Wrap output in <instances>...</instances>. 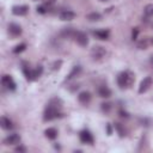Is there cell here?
Here are the masks:
<instances>
[{
    "mask_svg": "<svg viewBox=\"0 0 153 153\" xmlns=\"http://www.w3.org/2000/svg\"><path fill=\"white\" fill-rule=\"evenodd\" d=\"M60 104L61 103L59 99H53L49 102V104L47 105V108L44 110V116H43L44 121H51L60 115V111H59L61 108Z\"/></svg>",
    "mask_w": 153,
    "mask_h": 153,
    "instance_id": "cell-1",
    "label": "cell"
},
{
    "mask_svg": "<svg viewBox=\"0 0 153 153\" xmlns=\"http://www.w3.org/2000/svg\"><path fill=\"white\" fill-rule=\"evenodd\" d=\"M135 81V75L130 71H126L118 74L117 76V84L121 88H128L130 87Z\"/></svg>",
    "mask_w": 153,
    "mask_h": 153,
    "instance_id": "cell-2",
    "label": "cell"
},
{
    "mask_svg": "<svg viewBox=\"0 0 153 153\" xmlns=\"http://www.w3.org/2000/svg\"><path fill=\"white\" fill-rule=\"evenodd\" d=\"M73 38H74L75 42H76L79 45H81V47H86V45L88 44V37H87V35H86L85 32H82V31H75Z\"/></svg>",
    "mask_w": 153,
    "mask_h": 153,
    "instance_id": "cell-3",
    "label": "cell"
},
{
    "mask_svg": "<svg viewBox=\"0 0 153 153\" xmlns=\"http://www.w3.org/2000/svg\"><path fill=\"white\" fill-rule=\"evenodd\" d=\"M105 54H106V50L102 45H94L91 50V55H92L93 60H100L105 56Z\"/></svg>",
    "mask_w": 153,
    "mask_h": 153,
    "instance_id": "cell-4",
    "label": "cell"
},
{
    "mask_svg": "<svg viewBox=\"0 0 153 153\" xmlns=\"http://www.w3.org/2000/svg\"><path fill=\"white\" fill-rule=\"evenodd\" d=\"M152 76H146L141 80L140 86H139V93H145L146 91H148V88L152 86Z\"/></svg>",
    "mask_w": 153,
    "mask_h": 153,
    "instance_id": "cell-5",
    "label": "cell"
},
{
    "mask_svg": "<svg viewBox=\"0 0 153 153\" xmlns=\"http://www.w3.org/2000/svg\"><path fill=\"white\" fill-rule=\"evenodd\" d=\"M1 84H2L7 90H11V91L16 90V82H14V80L12 79L11 75H4V76L1 78Z\"/></svg>",
    "mask_w": 153,
    "mask_h": 153,
    "instance_id": "cell-6",
    "label": "cell"
},
{
    "mask_svg": "<svg viewBox=\"0 0 153 153\" xmlns=\"http://www.w3.org/2000/svg\"><path fill=\"white\" fill-rule=\"evenodd\" d=\"M153 45V37H145L136 42V47L139 49H148V47Z\"/></svg>",
    "mask_w": 153,
    "mask_h": 153,
    "instance_id": "cell-7",
    "label": "cell"
},
{
    "mask_svg": "<svg viewBox=\"0 0 153 153\" xmlns=\"http://www.w3.org/2000/svg\"><path fill=\"white\" fill-rule=\"evenodd\" d=\"M20 142V136L18 134H11L8 135L5 140H4V143L5 145H18Z\"/></svg>",
    "mask_w": 153,
    "mask_h": 153,
    "instance_id": "cell-8",
    "label": "cell"
},
{
    "mask_svg": "<svg viewBox=\"0 0 153 153\" xmlns=\"http://www.w3.org/2000/svg\"><path fill=\"white\" fill-rule=\"evenodd\" d=\"M29 11V7L26 5H19V6H14L12 8V13L16 16H25Z\"/></svg>",
    "mask_w": 153,
    "mask_h": 153,
    "instance_id": "cell-9",
    "label": "cell"
},
{
    "mask_svg": "<svg viewBox=\"0 0 153 153\" xmlns=\"http://www.w3.org/2000/svg\"><path fill=\"white\" fill-rule=\"evenodd\" d=\"M74 17H75V13L71 10H65L59 13V18L61 20H72V19H74Z\"/></svg>",
    "mask_w": 153,
    "mask_h": 153,
    "instance_id": "cell-10",
    "label": "cell"
},
{
    "mask_svg": "<svg viewBox=\"0 0 153 153\" xmlns=\"http://www.w3.org/2000/svg\"><path fill=\"white\" fill-rule=\"evenodd\" d=\"M80 140L84 143H92L93 142V136L88 130H82V131H80Z\"/></svg>",
    "mask_w": 153,
    "mask_h": 153,
    "instance_id": "cell-11",
    "label": "cell"
},
{
    "mask_svg": "<svg viewBox=\"0 0 153 153\" xmlns=\"http://www.w3.org/2000/svg\"><path fill=\"white\" fill-rule=\"evenodd\" d=\"M8 32H10L12 36L17 37V36H19V35L22 33V27H20V25H18V24H16V23H12V24L8 25Z\"/></svg>",
    "mask_w": 153,
    "mask_h": 153,
    "instance_id": "cell-12",
    "label": "cell"
},
{
    "mask_svg": "<svg viewBox=\"0 0 153 153\" xmlns=\"http://www.w3.org/2000/svg\"><path fill=\"white\" fill-rule=\"evenodd\" d=\"M78 99H79V102L81 104H88L90 100H91V93L87 92V91H82V92L79 93Z\"/></svg>",
    "mask_w": 153,
    "mask_h": 153,
    "instance_id": "cell-13",
    "label": "cell"
},
{
    "mask_svg": "<svg viewBox=\"0 0 153 153\" xmlns=\"http://www.w3.org/2000/svg\"><path fill=\"white\" fill-rule=\"evenodd\" d=\"M93 35L98 38V39H102V41H105L109 38L110 36V31L109 30H97L93 32Z\"/></svg>",
    "mask_w": 153,
    "mask_h": 153,
    "instance_id": "cell-14",
    "label": "cell"
},
{
    "mask_svg": "<svg viewBox=\"0 0 153 153\" xmlns=\"http://www.w3.org/2000/svg\"><path fill=\"white\" fill-rule=\"evenodd\" d=\"M98 94H99V97H102V98H109L110 96H111V91H110V88L108 87V86H100L99 88H98Z\"/></svg>",
    "mask_w": 153,
    "mask_h": 153,
    "instance_id": "cell-15",
    "label": "cell"
},
{
    "mask_svg": "<svg viewBox=\"0 0 153 153\" xmlns=\"http://www.w3.org/2000/svg\"><path fill=\"white\" fill-rule=\"evenodd\" d=\"M0 124H1V127H2L4 129H6V130H10V129L13 128V123H12V121H11L10 118L5 117V116L1 117V120H0Z\"/></svg>",
    "mask_w": 153,
    "mask_h": 153,
    "instance_id": "cell-16",
    "label": "cell"
},
{
    "mask_svg": "<svg viewBox=\"0 0 153 153\" xmlns=\"http://www.w3.org/2000/svg\"><path fill=\"white\" fill-rule=\"evenodd\" d=\"M44 134H45V136H47L48 139L54 140V139L57 136V130H56L55 128H48V129H45Z\"/></svg>",
    "mask_w": 153,
    "mask_h": 153,
    "instance_id": "cell-17",
    "label": "cell"
},
{
    "mask_svg": "<svg viewBox=\"0 0 153 153\" xmlns=\"http://www.w3.org/2000/svg\"><path fill=\"white\" fill-rule=\"evenodd\" d=\"M86 18L90 20V22H98L102 19V14L98 13V12H91L86 16Z\"/></svg>",
    "mask_w": 153,
    "mask_h": 153,
    "instance_id": "cell-18",
    "label": "cell"
},
{
    "mask_svg": "<svg viewBox=\"0 0 153 153\" xmlns=\"http://www.w3.org/2000/svg\"><path fill=\"white\" fill-rule=\"evenodd\" d=\"M143 13H145L147 17H153V4L146 5L145 8H143Z\"/></svg>",
    "mask_w": 153,
    "mask_h": 153,
    "instance_id": "cell-19",
    "label": "cell"
},
{
    "mask_svg": "<svg viewBox=\"0 0 153 153\" xmlns=\"http://www.w3.org/2000/svg\"><path fill=\"white\" fill-rule=\"evenodd\" d=\"M114 128L116 129V131L118 133V135L121 136V137H123L126 134H124V129H123V127H122V124L121 123H115L114 124Z\"/></svg>",
    "mask_w": 153,
    "mask_h": 153,
    "instance_id": "cell-20",
    "label": "cell"
},
{
    "mask_svg": "<svg viewBox=\"0 0 153 153\" xmlns=\"http://www.w3.org/2000/svg\"><path fill=\"white\" fill-rule=\"evenodd\" d=\"M80 71H81V68H80L79 66H75V67H74V68L72 69V72H71V73L68 74V76H67V78H68V79H72V78L76 76V75H78V74L80 73Z\"/></svg>",
    "mask_w": 153,
    "mask_h": 153,
    "instance_id": "cell-21",
    "label": "cell"
},
{
    "mask_svg": "<svg viewBox=\"0 0 153 153\" xmlns=\"http://www.w3.org/2000/svg\"><path fill=\"white\" fill-rule=\"evenodd\" d=\"M42 71H43V68H42L41 66H38L36 69H33V71H32V80H35V79H37L38 76H41Z\"/></svg>",
    "mask_w": 153,
    "mask_h": 153,
    "instance_id": "cell-22",
    "label": "cell"
},
{
    "mask_svg": "<svg viewBox=\"0 0 153 153\" xmlns=\"http://www.w3.org/2000/svg\"><path fill=\"white\" fill-rule=\"evenodd\" d=\"M25 48H26V44H25V43H20V44H18V45H16V47H14L13 53H14V54L22 53L23 50H25Z\"/></svg>",
    "mask_w": 153,
    "mask_h": 153,
    "instance_id": "cell-23",
    "label": "cell"
},
{
    "mask_svg": "<svg viewBox=\"0 0 153 153\" xmlns=\"http://www.w3.org/2000/svg\"><path fill=\"white\" fill-rule=\"evenodd\" d=\"M111 103H102V110L104 112H109L111 110Z\"/></svg>",
    "mask_w": 153,
    "mask_h": 153,
    "instance_id": "cell-24",
    "label": "cell"
},
{
    "mask_svg": "<svg viewBox=\"0 0 153 153\" xmlns=\"http://www.w3.org/2000/svg\"><path fill=\"white\" fill-rule=\"evenodd\" d=\"M47 11H48V6H47V5H42V6H38V7H37V12L41 13V14L47 13Z\"/></svg>",
    "mask_w": 153,
    "mask_h": 153,
    "instance_id": "cell-25",
    "label": "cell"
},
{
    "mask_svg": "<svg viewBox=\"0 0 153 153\" xmlns=\"http://www.w3.org/2000/svg\"><path fill=\"white\" fill-rule=\"evenodd\" d=\"M137 36H139V27H133V30H131V38H133V41L137 39Z\"/></svg>",
    "mask_w": 153,
    "mask_h": 153,
    "instance_id": "cell-26",
    "label": "cell"
},
{
    "mask_svg": "<svg viewBox=\"0 0 153 153\" xmlns=\"http://www.w3.org/2000/svg\"><path fill=\"white\" fill-rule=\"evenodd\" d=\"M120 115H121V117H126V118L129 116V115H128V112H126V111H123V110H121V111H120Z\"/></svg>",
    "mask_w": 153,
    "mask_h": 153,
    "instance_id": "cell-27",
    "label": "cell"
},
{
    "mask_svg": "<svg viewBox=\"0 0 153 153\" xmlns=\"http://www.w3.org/2000/svg\"><path fill=\"white\" fill-rule=\"evenodd\" d=\"M16 151H17V152H25L26 149H25V147H23V146H19V147H17V148H16Z\"/></svg>",
    "mask_w": 153,
    "mask_h": 153,
    "instance_id": "cell-28",
    "label": "cell"
},
{
    "mask_svg": "<svg viewBox=\"0 0 153 153\" xmlns=\"http://www.w3.org/2000/svg\"><path fill=\"white\" fill-rule=\"evenodd\" d=\"M106 129H108V135H111L112 130H111V126H110V124H108V126H106Z\"/></svg>",
    "mask_w": 153,
    "mask_h": 153,
    "instance_id": "cell-29",
    "label": "cell"
},
{
    "mask_svg": "<svg viewBox=\"0 0 153 153\" xmlns=\"http://www.w3.org/2000/svg\"><path fill=\"white\" fill-rule=\"evenodd\" d=\"M149 61H151V65L153 66V55H151V59H149Z\"/></svg>",
    "mask_w": 153,
    "mask_h": 153,
    "instance_id": "cell-30",
    "label": "cell"
},
{
    "mask_svg": "<svg viewBox=\"0 0 153 153\" xmlns=\"http://www.w3.org/2000/svg\"><path fill=\"white\" fill-rule=\"evenodd\" d=\"M100 1H108V0H100Z\"/></svg>",
    "mask_w": 153,
    "mask_h": 153,
    "instance_id": "cell-31",
    "label": "cell"
},
{
    "mask_svg": "<svg viewBox=\"0 0 153 153\" xmlns=\"http://www.w3.org/2000/svg\"><path fill=\"white\" fill-rule=\"evenodd\" d=\"M43 1H44V0H43Z\"/></svg>",
    "mask_w": 153,
    "mask_h": 153,
    "instance_id": "cell-32",
    "label": "cell"
}]
</instances>
